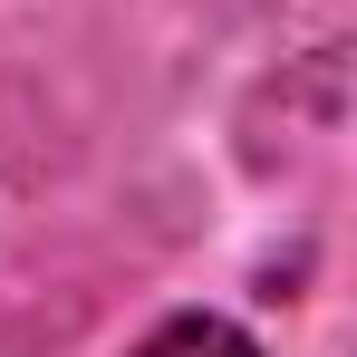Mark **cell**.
Instances as JSON below:
<instances>
[{"mask_svg": "<svg viewBox=\"0 0 357 357\" xmlns=\"http://www.w3.org/2000/svg\"><path fill=\"white\" fill-rule=\"evenodd\" d=\"M135 357H261V348L241 338L232 319H213V309H183V319H165V328H155Z\"/></svg>", "mask_w": 357, "mask_h": 357, "instance_id": "1", "label": "cell"}]
</instances>
